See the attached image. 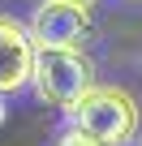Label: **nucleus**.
I'll return each instance as SVG.
<instances>
[{"mask_svg": "<svg viewBox=\"0 0 142 146\" xmlns=\"http://www.w3.org/2000/svg\"><path fill=\"white\" fill-rule=\"evenodd\" d=\"M35 95L52 108H73L86 90H95V64L82 47H39L35 56V78H30Z\"/></svg>", "mask_w": 142, "mask_h": 146, "instance_id": "f257e3e1", "label": "nucleus"}, {"mask_svg": "<svg viewBox=\"0 0 142 146\" xmlns=\"http://www.w3.org/2000/svg\"><path fill=\"white\" fill-rule=\"evenodd\" d=\"M73 129L99 137L103 146H129L138 133V103L121 86H95L69 108Z\"/></svg>", "mask_w": 142, "mask_h": 146, "instance_id": "f03ea898", "label": "nucleus"}, {"mask_svg": "<svg viewBox=\"0 0 142 146\" xmlns=\"http://www.w3.org/2000/svg\"><path fill=\"white\" fill-rule=\"evenodd\" d=\"M30 39L35 47H82L91 39V9L60 5V0H43L30 13Z\"/></svg>", "mask_w": 142, "mask_h": 146, "instance_id": "7ed1b4c3", "label": "nucleus"}, {"mask_svg": "<svg viewBox=\"0 0 142 146\" xmlns=\"http://www.w3.org/2000/svg\"><path fill=\"white\" fill-rule=\"evenodd\" d=\"M35 56H39V47H35L30 30L13 13H0V95H17L22 86H30Z\"/></svg>", "mask_w": 142, "mask_h": 146, "instance_id": "20e7f679", "label": "nucleus"}, {"mask_svg": "<svg viewBox=\"0 0 142 146\" xmlns=\"http://www.w3.org/2000/svg\"><path fill=\"white\" fill-rule=\"evenodd\" d=\"M56 146H103L99 137H91V133H82V129H73V125H69L65 133H60V142Z\"/></svg>", "mask_w": 142, "mask_h": 146, "instance_id": "39448f33", "label": "nucleus"}, {"mask_svg": "<svg viewBox=\"0 0 142 146\" xmlns=\"http://www.w3.org/2000/svg\"><path fill=\"white\" fill-rule=\"evenodd\" d=\"M60 5H78V9H95V0H60Z\"/></svg>", "mask_w": 142, "mask_h": 146, "instance_id": "423d86ee", "label": "nucleus"}, {"mask_svg": "<svg viewBox=\"0 0 142 146\" xmlns=\"http://www.w3.org/2000/svg\"><path fill=\"white\" fill-rule=\"evenodd\" d=\"M0 125H5V95H0Z\"/></svg>", "mask_w": 142, "mask_h": 146, "instance_id": "0eeeda50", "label": "nucleus"}, {"mask_svg": "<svg viewBox=\"0 0 142 146\" xmlns=\"http://www.w3.org/2000/svg\"><path fill=\"white\" fill-rule=\"evenodd\" d=\"M138 146H142V142H138Z\"/></svg>", "mask_w": 142, "mask_h": 146, "instance_id": "6e6552de", "label": "nucleus"}]
</instances>
